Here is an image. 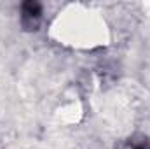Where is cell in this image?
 <instances>
[{
	"instance_id": "cell-1",
	"label": "cell",
	"mask_w": 150,
	"mask_h": 149,
	"mask_svg": "<svg viewBox=\"0 0 150 149\" xmlns=\"http://www.w3.org/2000/svg\"><path fill=\"white\" fill-rule=\"evenodd\" d=\"M54 34L63 44L74 47H94L107 40L105 21L91 11L74 9L59 16L54 23Z\"/></svg>"
}]
</instances>
